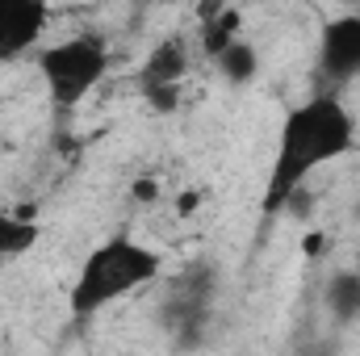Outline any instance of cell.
Returning <instances> with one entry per match:
<instances>
[{"instance_id":"cell-14","label":"cell","mask_w":360,"mask_h":356,"mask_svg":"<svg viewBox=\"0 0 360 356\" xmlns=\"http://www.w3.org/2000/svg\"><path fill=\"white\" fill-rule=\"evenodd\" d=\"M344 4H348V8H356V4H360V0H344Z\"/></svg>"},{"instance_id":"cell-9","label":"cell","mask_w":360,"mask_h":356,"mask_svg":"<svg viewBox=\"0 0 360 356\" xmlns=\"http://www.w3.org/2000/svg\"><path fill=\"white\" fill-rule=\"evenodd\" d=\"M214 63H218V72L231 80V84H252L256 80V72H260V55H256V46L248 42V38H235L226 51H218L214 55Z\"/></svg>"},{"instance_id":"cell-15","label":"cell","mask_w":360,"mask_h":356,"mask_svg":"<svg viewBox=\"0 0 360 356\" xmlns=\"http://www.w3.org/2000/svg\"><path fill=\"white\" fill-rule=\"evenodd\" d=\"M356 218H360V205H356Z\"/></svg>"},{"instance_id":"cell-6","label":"cell","mask_w":360,"mask_h":356,"mask_svg":"<svg viewBox=\"0 0 360 356\" xmlns=\"http://www.w3.org/2000/svg\"><path fill=\"white\" fill-rule=\"evenodd\" d=\"M188 72V38L184 34H168L147 51L143 63V89L147 84H180Z\"/></svg>"},{"instance_id":"cell-11","label":"cell","mask_w":360,"mask_h":356,"mask_svg":"<svg viewBox=\"0 0 360 356\" xmlns=\"http://www.w3.org/2000/svg\"><path fill=\"white\" fill-rule=\"evenodd\" d=\"M160 197V180L155 177H139L134 180V201H155Z\"/></svg>"},{"instance_id":"cell-12","label":"cell","mask_w":360,"mask_h":356,"mask_svg":"<svg viewBox=\"0 0 360 356\" xmlns=\"http://www.w3.org/2000/svg\"><path fill=\"white\" fill-rule=\"evenodd\" d=\"M226 4H231V0H201V4H197V21H210V17L222 13Z\"/></svg>"},{"instance_id":"cell-5","label":"cell","mask_w":360,"mask_h":356,"mask_svg":"<svg viewBox=\"0 0 360 356\" xmlns=\"http://www.w3.org/2000/svg\"><path fill=\"white\" fill-rule=\"evenodd\" d=\"M51 25V0H0V63L34 51Z\"/></svg>"},{"instance_id":"cell-13","label":"cell","mask_w":360,"mask_h":356,"mask_svg":"<svg viewBox=\"0 0 360 356\" xmlns=\"http://www.w3.org/2000/svg\"><path fill=\"white\" fill-rule=\"evenodd\" d=\"M319 248H323V235H306V239H302V252H310V256H314Z\"/></svg>"},{"instance_id":"cell-10","label":"cell","mask_w":360,"mask_h":356,"mask_svg":"<svg viewBox=\"0 0 360 356\" xmlns=\"http://www.w3.org/2000/svg\"><path fill=\"white\" fill-rule=\"evenodd\" d=\"M239 25H243L239 8H235V4H226L222 13H214L210 21H201V51L214 59V55H218V51H226L235 38H243V34H239Z\"/></svg>"},{"instance_id":"cell-2","label":"cell","mask_w":360,"mask_h":356,"mask_svg":"<svg viewBox=\"0 0 360 356\" xmlns=\"http://www.w3.org/2000/svg\"><path fill=\"white\" fill-rule=\"evenodd\" d=\"M160 272H164V256L151 243H143L134 235H113L84 256V265L68 289V306H72V314L92 319L109 302H122V298L147 289L151 281H160Z\"/></svg>"},{"instance_id":"cell-4","label":"cell","mask_w":360,"mask_h":356,"mask_svg":"<svg viewBox=\"0 0 360 356\" xmlns=\"http://www.w3.org/2000/svg\"><path fill=\"white\" fill-rule=\"evenodd\" d=\"M319 72L331 84H352L360 80V13L348 8L319 30Z\"/></svg>"},{"instance_id":"cell-7","label":"cell","mask_w":360,"mask_h":356,"mask_svg":"<svg viewBox=\"0 0 360 356\" xmlns=\"http://www.w3.org/2000/svg\"><path fill=\"white\" fill-rule=\"evenodd\" d=\"M327 310L335 323H356L360 319V272L344 268L327 281Z\"/></svg>"},{"instance_id":"cell-3","label":"cell","mask_w":360,"mask_h":356,"mask_svg":"<svg viewBox=\"0 0 360 356\" xmlns=\"http://www.w3.org/2000/svg\"><path fill=\"white\" fill-rule=\"evenodd\" d=\"M38 72L59 109H72L89 96L109 72V46L96 34H72L38 55Z\"/></svg>"},{"instance_id":"cell-1","label":"cell","mask_w":360,"mask_h":356,"mask_svg":"<svg viewBox=\"0 0 360 356\" xmlns=\"http://www.w3.org/2000/svg\"><path fill=\"white\" fill-rule=\"evenodd\" d=\"M356 147V113L335 92H314L293 105L281 122L276 151H272L269 184H264V214H285V201L306 184L310 172L344 160Z\"/></svg>"},{"instance_id":"cell-8","label":"cell","mask_w":360,"mask_h":356,"mask_svg":"<svg viewBox=\"0 0 360 356\" xmlns=\"http://www.w3.org/2000/svg\"><path fill=\"white\" fill-rule=\"evenodd\" d=\"M38 222H30V218H21V214H8V210H0V268L8 265V260H17V256H25L34 243H38Z\"/></svg>"}]
</instances>
